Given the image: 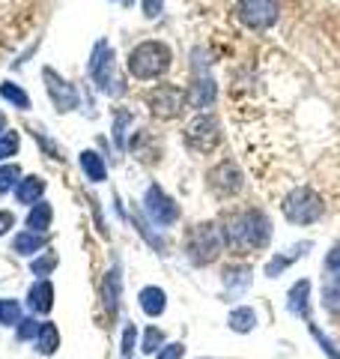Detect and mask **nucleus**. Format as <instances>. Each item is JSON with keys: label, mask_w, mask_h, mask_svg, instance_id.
<instances>
[{"label": "nucleus", "mask_w": 340, "mask_h": 359, "mask_svg": "<svg viewBox=\"0 0 340 359\" xmlns=\"http://www.w3.org/2000/svg\"><path fill=\"white\" fill-rule=\"evenodd\" d=\"M185 99H188L191 108H206V105H212V99H215V84L209 81V78H200V81L191 84Z\"/></svg>", "instance_id": "obj_14"}, {"label": "nucleus", "mask_w": 340, "mask_h": 359, "mask_svg": "<svg viewBox=\"0 0 340 359\" xmlns=\"http://www.w3.org/2000/svg\"><path fill=\"white\" fill-rule=\"evenodd\" d=\"M308 294H311V282H296L290 290V311L299 318H308Z\"/></svg>", "instance_id": "obj_17"}, {"label": "nucleus", "mask_w": 340, "mask_h": 359, "mask_svg": "<svg viewBox=\"0 0 340 359\" xmlns=\"http://www.w3.org/2000/svg\"><path fill=\"white\" fill-rule=\"evenodd\" d=\"M39 330H42L39 320H21L18 323V339L21 341H30V339H36V335H39Z\"/></svg>", "instance_id": "obj_30"}, {"label": "nucleus", "mask_w": 340, "mask_h": 359, "mask_svg": "<svg viewBox=\"0 0 340 359\" xmlns=\"http://www.w3.org/2000/svg\"><path fill=\"white\" fill-rule=\"evenodd\" d=\"M162 344H164V332L158 327H150V330H146V335H143L141 351L143 353H158V351H162Z\"/></svg>", "instance_id": "obj_25"}, {"label": "nucleus", "mask_w": 340, "mask_h": 359, "mask_svg": "<svg viewBox=\"0 0 340 359\" xmlns=\"http://www.w3.org/2000/svg\"><path fill=\"white\" fill-rule=\"evenodd\" d=\"M221 228H215V224H194V228L188 231L185 237V249H188V257L194 264H212L215 257L221 255Z\"/></svg>", "instance_id": "obj_6"}, {"label": "nucleus", "mask_w": 340, "mask_h": 359, "mask_svg": "<svg viewBox=\"0 0 340 359\" xmlns=\"http://www.w3.org/2000/svg\"><path fill=\"white\" fill-rule=\"evenodd\" d=\"M18 150V135L15 132H9L0 138V159H6V156H13Z\"/></svg>", "instance_id": "obj_32"}, {"label": "nucleus", "mask_w": 340, "mask_h": 359, "mask_svg": "<svg viewBox=\"0 0 340 359\" xmlns=\"http://www.w3.org/2000/svg\"><path fill=\"white\" fill-rule=\"evenodd\" d=\"M18 174H21V168H18V165H3V168H0V195L9 192V189L15 186Z\"/></svg>", "instance_id": "obj_27"}, {"label": "nucleus", "mask_w": 340, "mask_h": 359, "mask_svg": "<svg viewBox=\"0 0 340 359\" xmlns=\"http://www.w3.org/2000/svg\"><path fill=\"white\" fill-rule=\"evenodd\" d=\"M51 204H45V201H39V204H33V210H30V216H27V228H33V231H48L51 228Z\"/></svg>", "instance_id": "obj_20"}, {"label": "nucleus", "mask_w": 340, "mask_h": 359, "mask_svg": "<svg viewBox=\"0 0 340 359\" xmlns=\"http://www.w3.org/2000/svg\"><path fill=\"white\" fill-rule=\"evenodd\" d=\"M183 138L188 144V150L212 153V150H218V144L224 141V132H221V123L215 114H197L194 120H188V126L183 129Z\"/></svg>", "instance_id": "obj_5"}, {"label": "nucleus", "mask_w": 340, "mask_h": 359, "mask_svg": "<svg viewBox=\"0 0 340 359\" xmlns=\"http://www.w3.org/2000/svg\"><path fill=\"white\" fill-rule=\"evenodd\" d=\"M90 75L101 90H111L113 81V48L108 42H99L93 48V57H90Z\"/></svg>", "instance_id": "obj_10"}, {"label": "nucleus", "mask_w": 340, "mask_h": 359, "mask_svg": "<svg viewBox=\"0 0 340 359\" xmlns=\"http://www.w3.org/2000/svg\"><path fill=\"white\" fill-rule=\"evenodd\" d=\"M281 210L292 224H313L316 219H323L325 198L313 186H292L281 195Z\"/></svg>", "instance_id": "obj_3"}, {"label": "nucleus", "mask_w": 340, "mask_h": 359, "mask_svg": "<svg viewBox=\"0 0 340 359\" xmlns=\"http://www.w3.org/2000/svg\"><path fill=\"white\" fill-rule=\"evenodd\" d=\"M0 96L3 99H9V102H15L18 108H30V99H27V93L21 87H15V84H3L0 87Z\"/></svg>", "instance_id": "obj_26"}, {"label": "nucleus", "mask_w": 340, "mask_h": 359, "mask_svg": "<svg viewBox=\"0 0 340 359\" xmlns=\"http://www.w3.org/2000/svg\"><path fill=\"white\" fill-rule=\"evenodd\" d=\"M81 168H84V174L93 180V183H101V180L108 177L105 162H101V156L93 153V150H84V153H81Z\"/></svg>", "instance_id": "obj_19"}, {"label": "nucleus", "mask_w": 340, "mask_h": 359, "mask_svg": "<svg viewBox=\"0 0 340 359\" xmlns=\"http://www.w3.org/2000/svg\"><path fill=\"white\" fill-rule=\"evenodd\" d=\"M254 327H257V311L254 309L242 306V309H233L230 311V330H236V332H251Z\"/></svg>", "instance_id": "obj_21"}, {"label": "nucleus", "mask_w": 340, "mask_h": 359, "mask_svg": "<svg viewBox=\"0 0 340 359\" xmlns=\"http://www.w3.org/2000/svg\"><path fill=\"white\" fill-rule=\"evenodd\" d=\"M134 339H138V330H134V323H129L126 332H122V359H129V356H132Z\"/></svg>", "instance_id": "obj_33"}, {"label": "nucleus", "mask_w": 340, "mask_h": 359, "mask_svg": "<svg viewBox=\"0 0 340 359\" xmlns=\"http://www.w3.org/2000/svg\"><path fill=\"white\" fill-rule=\"evenodd\" d=\"M221 240L233 257L257 255V252H263L271 240V222L266 219L263 210H251V207L233 210L230 216L224 219Z\"/></svg>", "instance_id": "obj_2"}, {"label": "nucleus", "mask_w": 340, "mask_h": 359, "mask_svg": "<svg viewBox=\"0 0 340 359\" xmlns=\"http://www.w3.org/2000/svg\"><path fill=\"white\" fill-rule=\"evenodd\" d=\"M57 347H60V332H57L54 323H42V330L36 335V351L51 356V353H57Z\"/></svg>", "instance_id": "obj_18"}, {"label": "nucleus", "mask_w": 340, "mask_h": 359, "mask_svg": "<svg viewBox=\"0 0 340 359\" xmlns=\"http://www.w3.org/2000/svg\"><path fill=\"white\" fill-rule=\"evenodd\" d=\"M323 309L340 320V278L328 276L323 282Z\"/></svg>", "instance_id": "obj_16"}, {"label": "nucleus", "mask_w": 340, "mask_h": 359, "mask_svg": "<svg viewBox=\"0 0 340 359\" xmlns=\"http://www.w3.org/2000/svg\"><path fill=\"white\" fill-rule=\"evenodd\" d=\"M39 249H45V237L42 233H36V231H27V233H18V237L13 240V252H18V255H33V252H39Z\"/></svg>", "instance_id": "obj_22"}, {"label": "nucleus", "mask_w": 340, "mask_h": 359, "mask_svg": "<svg viewBox=\"0 0 340 359\" xmlns=\"http://www.w3.org/2000/svg\"><path fill=\"white\" fill-rule=\"evenodd\" d=\"M143 204H146V212H150V219L155 222V224H173L176 219H179V207L170 201L162 189H158L155 183L146 189V198H143Z\"/></svg>", "instance_id": "obj_9"}, {"label": "nucleus", "mask_w": 340, "mask_h": 359, "mask_svg": "<svg viewBox=\"0 0 340 359\" xmlns=\"http://www.w3.org/2000/svg\"><path fill=\"white\" fill-rule=\"evenodd\" d=\"M311 332H313V339H316V341H320V347H323V351H325L328 356H332V359H340V351H337V347H334L332 341H328V339H325V335H323L320 330H316V327H311Z\"/></svg>", "instance_id": "obj_34"}, {"label": "nucleus", "mask_w": 340, "mask_h": 359, "mask_svg": "<svg viewBox=\"0 0 340 359\" xmlns=\"http://www.w3.org/2000/svg\"><path fill=\"white\" fill-rule=\"evenodd\" d=\"M3 126H6V120H3V114H0V132H3Z\"/></svg>", "instance_id": "obj_38"}, {"label": "nucleus", "mask_w": 340, "mask_h": 359, "mask_svg": "<svg viewBox=\"0 0 340 359\" xmlns=\"http://www.w3.org/2000/svg\"><path fill=\"white\" fill-rule=\"evenodd\" d=\"M162 13V0H143V15L146 18H155Z\"/></svg>", "instance_id": "obj_36"}, {"label": "nucleus", "mask_w": 340, "mask_h": 359, "mask_svg": "<svg viewBox=\"0 0 340 359\" xmlns=\"http://www.w3.org/2000/svg\"><path fill=\"white\" fill-rule=\"evenodd\" d=\"M0 323H3V327L21 323V306L15 299H0Z\"/></svg>", "instance_id": "obj_24"}, {"label": "nucleus", "mask_w": 340, "mask_h": 359, "mask_svg": "<svg viewBox=\"0 0 340 359\" xmlns=\"http://www.w3.org/2000/svg\"><path fill=\"white\" fill-rule=\"evenodd\" d=\"M206 183H209V189L218 198H233V195H239L242 192V171L236 168L230 159H224V162H218L209 171V177H206Z\"/></svg>", "instance_id": "obj_8"}, {"label": "nucleus", "mask_w": 340, "mask_h": 359, "mask_svg": "<svg viewBox=\"0 0 340 359\" xmlns=\"http://www.w3.org/2000/svg\"><path fill=\"white\" fill-rule=\"evenodd\" d=\"M146 105H150L153 117H158V120H173V117H179L185 111L188 99L183 93V87L162 84V87L150 90V96H146Z\"/></svg>", "instance_id": "obj_7"}, {"label": "nucleus", "mask_w": 340, "mask_h": 359, "mask_svg": "<svg viewBox=\"0 0 340 359\" xmlns=\"http://www.w3.org/2000/svg\"><path fill=\"white\" fill-rule=\"evenodd\" d=\"M13 224H15V216H13V212L0 210V237H3V233H6L9 228H13Z\"/></svg>", "instance_id": "obj_37"}, {"label": "nucleus", "mask_w": 340, "mask_h": 359, "mask_svg": "<svg viewBox=\"0 0 340 359\" xmlns=\"http://www.w3.org/2000/svg\"><path fill=\"white\" fill-rule=\"evenodd\" d=\"M248 273H251V269L248 266H233V269H224V282L227 285H248Z\"/></svg>", "instance_id": "obj_28"}, {"label": "nucleus", "mask_w": 340, "mask_h": 359, "mask_svg": "<svg viewBox=\"0 0 340 359\" xmlns=\"http://www.w3.org/2000/svg\"><path fill=\"white\" fill-rule=\"evenodd\" d=\"M54 266H57V255L54 252H45L39 261H33V273H36V276H48Z\"/></svg>", "instance_id": "obj_29"}, {"label": "nucleus", "mask_w": 340, "mask_h": 359, "mask_svg": "<svg viewBox=\"0 0 340 359\" xmlns=\"http://www.w3.org/2000/svg\"><path fill=\"white\" fill-rule=\"evenodd\" d=\"M105 309L111 311V318L120 309V273H117V269L108 273V278H105Z\"/></svg>", "instance_id": "obj_23"}, {"label": "nucleus", "mask_w": 340, "mask_h": 359, "mask_svg": "<svg viewBox=\"0 0 340 359\" xmlns=\"http://www.w3.org/2000/svg\"><path fill=\"white\" fill-rule=\"evenodd\" d=\"M45 87H48V93L54 99V105L57 111H72L78 105V93H75V87L69 81H63L60 75H57L54 69H45Z\"/></svg>", "instance_id": "obj_11"}, {"label": "nucleus", "mask_w": 340, "mask_h": 359, "mask_svg": "<svg viewBox=\"0 0 340 359\" xmlns=\"http://www.w3.org/2000/svg\"><path fill=\"white\" fill-rule=\"evenodd\" d=\"M185 353V344L183 341H173V344H164L162 351L155 353V359H183Z\"/></svg>", "instance_id": "obj_31"}, {"label": "nucleus", "mask_w": 340, "mask_h": 359, "mask_svg": "<svg viewBox=\"0 0 340 359\" xmlns=\"http://www.w3.org/2000/svg\"><path fill=\"white\" fill-rule=\"evenodd\" d=\"M325 36V33H323ZM308 36V45H269L257 60L227 66V102H275L278 108L233 117L248 168L260 180L313 186L340 180V39Z\"/></svg>", "instance_id": "obj_1"}, {"label": "nucleus", "mask_w": 340, "mask_h": 359, "mask_svg": "<svg viewBox=\"0 0 340 359\" xmlns=\"http://www.w3.org/2000/svg\"><path fill=\"white\" fill-rule=\"evenodd\" d=\"M45 192V180L42 177H24L15 189L18 204H39V195Z\"/></svg>", "instance_id": "obj_15"}, {"label": "nucleus", "mask_w": 340, "mask_h": 359, "mask_svg": "<svg viewBox=\"0 0 340 359\" xmlns=\"http://www.w3.org/2000/svg\"><path fill=\"white\" fill-rule=\"evenodd\" d=\"M325 269H328V276H334L340 278V249H334L332 255L325 257Z\"/></svg>", "instance_id": "obj_35"}, {"label": "nucleus", "mask_w": 340, "mask_h": 359, "mask_svg": "<svg viewBox=\"0 0 340 359\" xmlns=\"http://www.w3.org/2000/svg\"><path fill=\"white\" fill-rule=\"evenodd\" d=\"M138 302H141L143 314H150V318H158V314H164V309H167V297L162 287H143Z\"/></svg>", "instance_id": "obj_13"}, {"label": "nucleus", "mask_w": 340, "mask_h": 359, "mask_svg": "<svg viewBox=\"0 0 340 359\" xmlns=\"http://www.w3.org/2000/svg\"><path fill=\"white\" fill-rule=\"evenodd\" d=\"M27 302H30V309L36 311V314H48L54 309V287H51L48 278H42V282H36V285L30 287Z\"/></svg>", "instance_id": "obj_12"}, {"label": "nucleus", "mask_w": 340, "mask_h": 359, "mask_svg": "<svg viewBox=\"0 0 340 359\" xmlns=\"http://www.w3.org/2000/svg\"><path fill=\"white\" fill-rule=\"evenodd\" d=\"M170 48L158 39H146L141 45H134L129 54V72L138 78V81H153V78H162L170 69Z\"/></svg>", "instance_id": "obj_4"}, {"label": "nucleus", "mask_w": 340, "mask_h": 359, "mask_svg": "<svg viewBox=\"0 0 340 359\" xmlns=\"http://www.w3.org/2000/svg\"><path fill=\"white\" fill-rule=\"evenodd\" d=\"M122 4H132V0H122Z\"/></svg>", "instance_id": "obj_39"}]
</instances>
